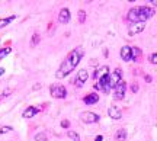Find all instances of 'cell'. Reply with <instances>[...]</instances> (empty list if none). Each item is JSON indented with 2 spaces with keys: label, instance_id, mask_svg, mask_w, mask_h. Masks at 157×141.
Returning a JSON list of instances; mask_svg holds the SVG:
<instances>
[{
  "label": "cell",
  "instance_id": "1",
  "mask_svg": "<svg viewBox=\"0 0 157 141\" xmlns=\"http://www.w3.org/2000/svg\"><path fill=\"white\" fill-rule=\"evenodd\" d=\"M83 54H84V53H83L81 48H76V50H73V51L67 55V58L63 61V64L60 65V68L57 70V73H56L57 79H63V77H66L67 74H70V73H71V71L78 65V63H80V60H81Z\"/></svg>",
  "mask_w": 157,
  "mask_h": 141
},
{
  "label": "cell",
  "instance_id": "2",
  "mask_svg": "<svg viewBox=\"0 0 157 141\" xmlns=\"http://www.w3.org/2000/svg\"><path fill=\"white\" fill-rule=\"evenodd\" d=\"M50 93H51V96L56 99H64L67 96V90H66V87L61 86V85H51L50 87Z\"/></svg>",
  "mask_w": 157,
  "mask_h": 141
},
{
  "label": "cell",
  "instance_id": "3",
  "mask_svg": "<svg viewBox=\"0 0 157 141\" xmlns=\"http://www.w3.org/2000/svg\"><path fill=\"white\" fill-rule=\"evenodd\" d=\"M154 16V9L148 7V6H140L138 7V21L140 22H146L147 19Z\"/></svg>",
  "mask_w": 157,
  "mask_h": 141
},
{
  "label": "cell",
  "instance_id": "4",
  "mask_svg": "<svg viewBox=\"0 0 157 141\" xmlns=\"http://www.w3.org/2000/svg\"><path fill=\"white\" fill-rule=\"evenodd\" d=\"M80 119L83 121L84 124H95V122L99 121V115L95 114V112H81Z\"/></svg>",
  "mask_w": 157,
  "mask_h": 141
},
{
  "label": "cell",
  "instance_id": "5",
  "mask_svg": "<svg viewBox=\"0 0 157 141\" xmlns=\"http://www.w3.org/2000/svg\"><path fill=\"white\" fill-rule=\"evenodd\" d=\"M87 79H89V73H87V70H84V68L78 70L77 76H76V86L81 87L86 82H87Z\"/></svg>",
  "mask_w": 157,
  "mask_h": 141
},
{
  "label": "cell",
  "instance_id": "6",
  "mask_svg": "<svg viewBox=\"0 0 157 141\" xmlns=\"http://www.w3.org/2000/svg\"><path fill=\"white\" fill-rule=\"evenodd\" d=\"M125 90H127V83L125 82H121L118 86L115 87V93H113V99L116 100H121V99L125 98Z\"/></svg>",
  "mask_w": 157,
  "mask_h": 141
},
{
  "label": "cell",
  "instance_id": "7",
  "mask_svg": "<svg viewBox=\"0 0 157 141\" xmlns=\"http://www.w3.org/2000/svg\"><path fill=\"white\" fill-rule=\"evenodd\" d=\"M146 29V22H137V23H133L131 28L128 29V33L130 35H137V33H141Z\"/></svg>",
  "mask_w": 157,
  "mask_h": 141
},
{
  "label": "cell",
  "instance_id": "8",
  "mask_svg": "<svg viewBox=\"0 0 157 141\" xmlns=\"http://www.w3.org/2000/svg\"><path fill=\"white\" fill-rule=\"evenodd\" d=\"M58 22L60 23H64V25L70 22V10H68L67 7H63L60 10V13H58Z\"/></svg>",
  "mask_w": 157,
  "mask_h": 141
},
{
  "label": "cell",
  "instance_id": "9",
  "mask_svg": "<svg viewBox=\"0 0 157 141\" xmlns=\"http://www.w3.org/2000/svg\"><path fill=\"white\" fill-rule=\"evenodd\" d=\"M108 74H111V73H109V67H108V65H102L99 70H96V71H95L93 79H99V80H101L102 77L108 76Z\"/></svg>",
  "mask_w": 157,
  "mask_h": 141
},
{
  "label": "cell",
  "instance_id": "10",
  "mask_svg": "<svg viewBox=\"0 0 157 141\" xmlns=\"http://www.w3.org/2000/svg\"><path fill=\"white\" fill-rule=\"evenodd\" d=\"M83 102H84L86 105H95V103L99 102V95H96V93H89V95H86V96L83 98Z\"/></svg>",
  "mask_w": 157,
  "mask_h": 141
},
{
  "label": "cell",
  "instance_id": "11",
  "mask_svg": "<svg viewBox=\"0 0 157 141\" xmlns=\"http://www.w3.org/2000/svg\"><path fill=\"white\" fill-rule=\"evenodd\" d=\"M108 115H109L112 119H121V118H122L121 111L116 108V106H111V108L108 109Z\"/></svg>",
  "mask_w": 157,
  "mask_h": 141
},
{
  "label": "cell",
  "instance_id": "12",
  "mask_svg": "<svg viewBox=\"0 0 157 141\" xmlns=\"http://www.w3.org/2000/svg\"><path fill=\"white\" fill-rule=\"evenodd\" d=\"M121 58H122L124 61H130V60H133V58H131V47L124 45L122 48H121Z\"/></svg>",
  "mask_w": 157,
  "mask_h": 141
},
{
  "label": "cell",
  "instance_id": "13",
  "mask_svg": "<svg viewBox=\"0 0 157 141\" xmlns=\"http://www.w3.org/2000/svg\"><path fill=\"white\" fill-rule=\"evenodd\" d=\"M39 112V109L38 108H35V106H28V108L23 111V114H22V117L23 118H32V117H35V114H38Z\"/></svg>",
  "mask_w": 157,
  "mask_h": 141
},
{
  "label": "cell",
  "instance_id": "14",
  "mask_svg": "<svg viewBox=\"0 0 157 141\" xmlns=\"http://www.w3.org/2000/svg\"><path fill=\"white\" fill-rule=\"evenodd\" d=\"M128 21H131L133 23H137L138 21V7H134L128 12Z\"/></svg>",
  "mask_w": 157,
  "mask_h": 141
},
{
  "label": "cell",
  "instance_id": "15",
  "mask_svg": "<svg viewBox=\"0 0 157 141\" xmlns=\"http://www.w3.org/2000/svg\"><path fill=\"white\" fill-rule=\"evenodd\" d=\"M127 140V131L118 130L115 132V141H125Z\"/></svg>",
  "mask_w": 157,
  "mask_h": 141
},
{
  "label": "cell",
  "instance_id": "16",
  "mask_svg": "<svg viewBox=\"0 0 157 141\" xmlns=\"http://www.w3.org/2000/svg\"><path fill=\"white\" fill-rule=\"evenodd\" d=\"M140 55H141V50L138 48V47H134V48H131V58L137 61L138 58H140Z\"/></svg>",
  "mask_w": 157,
  "mask_h": 141
},
{
  "label": "cell",
  "instance_id": "17",
  "mask_svg": "<svg viewBox=\"0 0 157 141\" xmlns=\"http://www.w3.org/2000/svg\"><path fill=\"white\" fill-rule=\"evenodd\" d=\"M15 18L16 16H9V18H1L0 19V28H4V26H7L12 21H15Z\"/></svg>",
  "mask_w": 157,
  "mask_h": 141
},
{
  "label": "cell",
  "instance_id": "18",
  "mask_svg": "<svg viewBox=\"0 0 157 141\" xmlns=\"http://www.w3.org/2000/svg\"><path fill=\"white\" fill-rule=\"evenodd\" d=\"M67 135H68V138H71L73 141H80V137H78V134H77V132H74V131H68Z\"/></svg>",
  "mask_w": 157,
  "mask_h": 141
},
{
  "label": "cell",
  "instance_id": "19",
  "mask_svg": "<svg viewBox=\"0 0 157 141\" xmlns=\"http://www.w3.org/2000/svg\"><path fill=\"white\" fill-rule=\"evenodd\" d=\"M35 141H47V134L45 132H39L35 135Z\"/></svg>",
  "mask_w": 157,
  "mask_h": 141
},
{
  "label": "cell",
  "instance_id": "20",
  "mask_svg": "<svg viewBox=\"0 0 157 141\" xmlns=\"http://www.w3.org/2000/svg\"><path fill=\"white\" fill-rule=\"evenodd\" d=\"M84 21H86V12H84V10H78V22H80V23H83Z\"/></svg>",
  "mask_w": 157,
  "mask_h": 141
},
{
  "label": "cell",
  "instance_id": "21",
  "mask_svg": "<svg viewBox=\"0 0 157 141\" xmlns=\"http://www.w3.org/2000/svg\"><path fill=\"white\" fill-rule=\"evenodd\" d=\"M38 42H39V35H38V33H34V35H32L31 45H32V47H35V45H38Z\"/></svg>",
  "mask_w": 157,
  "mask_h": 141
},
{
  "label": "cell",
  "instance_id": "22",
  "mask_svg": "<svg viewBox=\"0 0 157 141\" xmlns=\"http://www.w3.org/2000/svg\"><path fill=\"white\" fill-rule=\"evenodd\" d=\"M13 128L12 127H0V134H7V132H12Z\"/></svg>",
  "mask_w": 157,
  "mask_h": 141
},
{
  "label": "cell",
  "instance_id": "23",
  "mask_svg": "<svg viewBox=\"0 0 157 141\" xmlns=\"http://www.w3.org/2000/svg\"><path fill=\"white\" fill-rule=\"evenodd\" d=\"M9 53H10V48H3V50H0V58L6 57Z\"/></svg>",
  "mask_w": 157,
  "mask_h": 141
},
{
  "label": "cell",
  "instance_id": "24",
  "mask_svg": "<svg viewBox=\"0 0 157 141\" xmlns=\"http://www.w3.org/2000/svg\"><path fill=\"white\" fill-rule=\"evenodd\" d=\"M150 63H153V64H157V53L150 55Z\"/></svg>",
  "mask_w": 157,
  "mask_h": 141
},
{
  "label": "cell",
  "instance_id": "25",
  "mask_svg": "<svg viewBox=\"0 0 157 141\" xmlns=\"http://www.w3.org/2000/svg\"><path fill=\"white\" fill-rule=\"evenodd\" d=\"M131 90H133V93H137V92H138V85H137V83H133V85H131Z\"/></svg>",
  "mask_w": 157,
  "mask_h": 141
},
{
  "label": "cell",
  "instance_id": "26",
  "mask_svg": "<svg viewBox=\"0 0 157 141\" xmlns=\"http://www.w3.org/2000/svg\"><path fill=\"white\" fill-rule=\"evenodd\" d=\"M61 127H63V128H68V127H70V122H68L67 119L61 121Z\"/></svg>",
  "mask_w": 157,
  "mask_h": 141
},
{
  "label": "cell",
  "instance_id": "27",
  "mask_svg": "<svg viewBox=\"0 0 157 141\" xmlns=\"http://www.w3.org/2000/svg\"><path fill=\"white\" fill-rule=\"evenodd\" d=\"M144 80H146L147 83H150V82H151V76H146L144 77Z\"/></svg>",
  "mask_w": 157,
  "mask_h": 141
},
{
  "label": "cell",
  "instance_id": "28",
  "mask_svg": "<svg viewBox=\"0 0 157 141\" xmlns=\"http://www.w3.org/2000/svg\"><path fill=\"white\" fill-rule=\"evenodd\" d=\"M102 140H103V137H102V135H98V137L95 138V141H102Z\"/></svg>",
  "mask_w": 157,
  "mask_h": 141
},
{
  "label": "cell",
  "instance_id": "29",
  "mask_svg": "<svg viewBox=\"0 0 157 141\" xmlns=\"http://www.w3.org/2000/svg\"><path fill=\"white\" fill-rule=\"evenodd\" d=\"M150 3H151V4H154V6H157V0H151Z\"/></svg>",
  "mask_w": 157,
  "mask_h": 141
},
{
  "label": "cell",
  "instance_id": "30",
  "mask_svg": "<svg viewBox=\"0 0 157 141\" xmlns=\"http://www.w3.org/2000/svg\"><path fill=\"white\" fill-rule=\"evenodd\" d=\"M3 73H4V68H3V67H0V76H1Z\"/></svg>",
  "mask_w": 157,
  "mask_h": 141
},
{
  "label": "cell",
  "instance_id": "31",
  "mask_svg": "<svg viewBox=\"0 0 157 141\" xmlns=\"http://www.w3.org/2000/svg\"><path fill=\"white\" fill-rule=\"evenodd\" d=\"M39 87H41V85H35V86H34V90H36V89H39Z\"/></svg>",
  "mask_w": 157,
  "mask_h": 141
},
{
  "label": "cell",
  "instance_id": "32",
  "mask_svg": "<svg viewBox=\"0 0 157 141\" xmlns=\"http://www.w3.org/2000/svg\"><path fill=\"white\" fill-rule=\"evenodd\" d=\"M3 98H4V95H0V100H1Z\"/></svg>",
  "mask_w": 157,
  "mask_h": 141
}]
</instances>
